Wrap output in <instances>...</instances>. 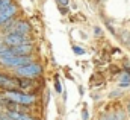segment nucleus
<instances>
[{
  "label": "nucleus",
  "instance_id": "f257e3e1",
  "mask_svg": "<svg viewBox=\"0 0 130 120\" xmlns=\"http://www.w3.org/2000/svg\"><path fill=\"white\" fill-rule=\"evenodd\" d=\"M0 97L12 100L15 103H20V105H26V106H30L32 103L36 102L35 94H27V93H21V91H17V90H5L0 94Z\"/></svg>",
  "mask_w": 130,
  "mask_h": 120
},
{
  "label": "nucleus",
  "instance_id": "f03ea898",
  "mask_svg": "<svg viewBox=\"0 0 130 120\" xmlns=\"http://www.w3.org/2000/svg\"><path fill=\"white\" fill-rule=\"evenodd\" d=\"M42 65L39 62H29L26 65H21V67H17L14 68V73L15 76L18 78H26V79H38L41 75H42Z\"/></svg>",
  "mask_w": 130,
  "mask_h": 120
},
{
  "label": "nucleus",
  "instance_id": "7ed1b4c3",
  "mask_svg": "<svg viewBox=\"0 0 130 120\" xmlns=\"http://www.w3.org/2000/svg\"><path fill=\"white\" fill-rule=\"evenodd\" d=\"M18 14V5L12 0H0V26Z\"/></svg>",
  "mask_w": 130,
  "mask_h": 120
},
{
  "label": "nucleus",
  "instance_id": "20e7f679",
  "mask_svg": "<svg viewBox=\"0 0 130 120\" xmlns=\"http://www.w3.org/2000/svg\"><path fill=\"white\" fill-rule=\"evenodd\" d=\"M29 62H33V56L27 55V56H20V55H11V56H0V64L6 68H17L21 65H26Z\"/></svg>",
  "mask_w": 130,
  "mask_h": 120
},
{
  "label": "nucleus",
  "instance_id": "39448f33",
  "mask_svg": "<svg viewBox=\"0 0 130 120\" xmlns=\"http://www.w3.org/2000/svg\"><path fill=\"white\" fill-rule=\"evenodd\" d=\"M26 43H32V38L29 35H21V33H5L3 35V44L8 47H15V46H21Z\"/></svg>",
  "mask_w": 130,
  "mask_h": 120
},
{
  "label": "nucleus",
  "instance_id": "423d86ee",
  "mask_svg": "<svg viewBox=\"0 0 130 120\" xmlns=\"http://www.w3.org/2000/svg\"><path fill=\"white\" fill-rule=\"evenodd\" d=\"M0 87L3 90H18V78L0 73Z\"/></svg>",
  "mask_w": 130,
  "mask_h": 120
},
{
  "label": "nucleus",
  "instance_id": "0eeeda50",
  "mask_svg": "<svg viewBox=\"0 0 130 120\" xmlns=\"http://www.w3.org/2000/svg\"><path fill=\"white\" fill-rule=\"evenodd\" d=\"M30 30H32V26H30L26 20H17L11 32H14V33H21V35H29ZM11 32H9V33H11Z\"/></svg>",
  "mask_w": 130,
  "mask_h": 120
},
{
  "label": "nucleus",
  "instance_id": "6e6552de",
  "mask_svg": "<svg viewBox=\"0 0 130 120\" xmlns=\"http://www.w3.org/2000/svg\"><path fill=\"white\" fill-rule=\"evenodd\" d=\"M8 117L11 120H36L27 113H20V111H6Z\"/></svg>",
  "mask_w": 130,
  "mask_h": 120
},
{
  "label": "nucleus",
  "instance_id": "1a4fd4ad",
  "mask_svg": "<svg viewBox=\"0 0 130 120\" xmlns=\"http://www.w3.org/2000/svg\"><path fill=\"white\" fill-rule=\"evenodd\" d=\"M100 120H118V117H117V113H106L100 117Z\"/></svg>",
  "mask_w": 130,
  "mask_h": 120
},
{
  "label": "nucleus",
  "instance_id": "9d476101",
  "mask_svg": "<svg viewBox=\"0 0 130 120\" xmlns=\"http://www.w3.org/2000/svg\"><path fill=\"white\" fill-rule=\"evenodd\" d=\"M55 91H56L58 94H61V93H62V84H61V81H59L58 78L55 79Z\"/></svg>",
  "mask_w": 130,
  "mask_h": 120
},
{
  "label": "nucleus",
  "instance_id": "9b49d317",
  "mask_svg": "<svg viewBox=\"0 0 130 120\" xmlns=\"http://www.w3.org/2000/svg\"><path fill=\"white\" fill-rule=\"evenodd\" d=\"M73 52H74L76 55H83V53H85V50H83L82 47H79V46H73Z\"/></svg>",
  "mask_w": 130,
  "mask_h": 120
},
{
  "label": "nucleus",
  "instance_id": "f8f14e48",
  "mask_svg": "<svg viewBox=\"0 0 130 120\" xmlns=\"http://www.w3.org/2000/svg\"><path fill=\"white\" fill-rule=\"evenodd\" d=\"M59 6H68V0H56Z\"/></svg>",
  "mask_w": 130,
  "mask_h": 120
},
{
  "label": "nucleus",
  "instance_id": "ddd939ff",
  "mask_svg": "<svg viewBox=\"0 0 130 120\" xmlns=\"http://www.w3.org/2000/svg\"><path fill=\"white\" fill-rule=\"evenodd\" d=\"M59 11H61V14L65 15L67 12H68V9H67V6H59Z\"/></svg>",
  "mask_w": 130,
  "mask_h": 120
},
{
  "label": "nucleus",
  "instance_id": "4468645a",
  "mask_svg": "<svg viewBox=\"0 0 130 120\" xmlns=\"http://www.w3.org/2000/svg\"><path fill=\"white\" fill-rule=\"evenodd\" d=\"M82 119L88 120V111H86V110H83V113H82Z\"/></svg>",
  "mask_w": 130,
  "mask_h": 120
},
{
  "label": "nucleus",
  "instance_id": "2eb2a0df",
  "mask_svg": "<svg viewBox=\"0 0 130 120\" xmlns=\"http://www.w3.org/2000/svg\"><path fill=\"white\" fill-rule=\"evenodd\" d=\"M120 94H121V91H113V93H110V97H117Z\"/></svg>",
  "mask_w": 130,
  "mask_h": 120
},
{
  "label": "nucleus",
  "instance_id": "dca6fc26",
  "mask_svg": "<svg viewBox=\"0 0 130 120\" xmlns=\"http://www.w3.org/2000/svg\"><path fill=\"white\" fill-rule=\"evenodd\" d=\"M94 33H95V35H101V29H100V28H95V29H94Z\"/></svg>",
  "mask_w": 130,
  "mask_h": 120
},
{
  "label": "nucleus",
  "instance_id": "f3484780",
  "mask_svg": "<svg viewBox=\"0 0 130 120\" xmlns=\"http://www.w3.org/2000/svg\"><path fill=\"white\" fill-rule=\"evenodd\" d=\"M124 67H126V68H127V70H130V62H129V61H127V62H126V64H124Z\"/></svg>",
  "mask_w": 130,
  "mask_h": 120
},
{
  "label": "nucleus",
  "instance_id": "a211bd4d",
  "mask_svg": "<svg viewBox=\"0 0 130 120\" xmlns=\"http://www.w3.org/2000/svg\"><path fill=\"white\" fill-rule=\"evenodd\" d=\"M0 44H3V35H0Z\"/></svg>",
  "mask_w": 130,
  "mask_h": 120
},
{
  "label": "nucleus",
  "instance_id": "6ab92c4d",
  "mask_svg": "<svg viewBox=\"0 0 130 120\" xmlns=\"http://www.w3.org/2000/svg\"><path fill=\"white\" fill-rule=\"evenodd\" d=\"M127 111H129V114H130V102L127 103Z\"/></svg>",
  "mask_w": 130,
  "mask_h": 120
}]
</instances>
